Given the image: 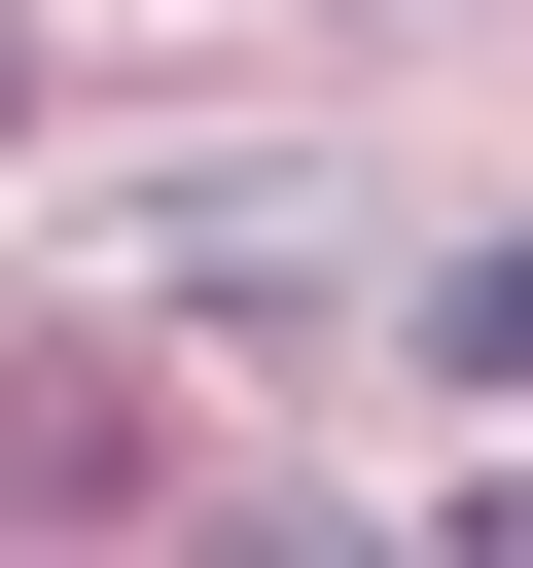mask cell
I'll return each instance as SVG.
<instances>
[{
    "label": "cell",
    "instance_id": "cell-1",
    "mask_svg": "<svg viewBox=\"0 0 533 568\" xmlns=\"http://www.w3.org/2000/svg\"><path fill=\"white\" fill-rule=\"evenodd\" d=\"M142 497H178L142 355H107V320H0V532H142Z\"/></svg>",
    "mask_w": 533,
    "mask_h": 568
},
{
    "label": "cell",
    "instance_id": "cell-2",
    "mask_svg": "<svg viewBox=\"0 0 533 568\" xmlns=\"http://www.w3.org/2000/svg\"><path fill=\"white\" fill-rule=\"evenodd\" d=\"M426 390H533V248H426Z\"/></svg>",
    "mask_w": 533,
    "mask_h": 568
},
{
    "label": "cell",
    "instance_id": "cell-3",
    "mask_svg": "<svg viewBox=\"0 0 533 568\" xmlns=\"http://www.w3.org/2000/svg\"><path fill=\"white\" fill-rule=\"evenodd\" d=\"M0 106H36V71H0Z\"/></svg>",
    "mask_w": 533,
    "mask_h": 568
}]
</instances>
